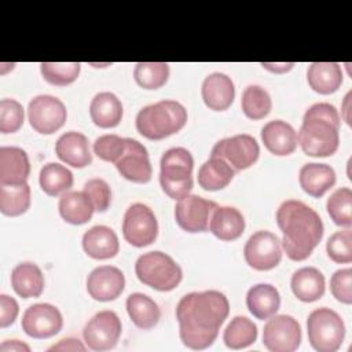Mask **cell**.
Wrapping results in <instances>:
<instances>
[{"label": "cell", "instance_id": "cell-1", "mask_svg": "<svg viewBox=\"0 0 352 352\" xmlns=\"http://www.w3.org/2000/svg\"><path fill=\"white\" fill-rule=\"evenodd\" d=\"M228 314V298L219 290L191 292L183 296L176 307L182 342L195 351L209 348Z\"/></svg>", "mask_w": 352, "mask_h": 352}, {"label": "cell", "instance_id": "cell-2", "mask_svg": "<svg viewBox=\"0 0 352 352\" xmlns=\"http://www.w3.org/2000/svg\"><path fill=\"white\" fill-rule=\"evenodd\" d=\"M276 223L282 231L280 245L293 261H304L320 242L324 227L320 216L298 199H287L276 210Z\"/></svg>", "mask_w": 352, "mask_h": 352}, {"label": "cell", "instance_id": "cell-3", "mask_svg": "<svg viewBox=\"0 0 352 352\" xmlns=\"http://www.w3.org/2000/svg\"><path fill=\"white\" fill-rule=\"evenodd\" d=\"M340 116L337 109L326 102L308 107L297 133V143L309 157H330L340 144Z\"/></svg>", "mask_w": 352, "mask_h": 352}, {"label": "cell", "instance_id": "cell-4", "mask_svg": "<svg viewBox=\"0 0 352 352\" xmlns=\"http://www.w3.org/2000/svg\"><path fill=\"white\" fill-rule=\"evenodd\" d=\"M187 122L186 107L172 99H164L139 110L135 125L148 140H161L177 133Z\"/></svg>", "mask_w": 352, "mask_h": 352}, {"label": "cell", "instance_id": "cell-5", "mask_svg": "<svg viewBox=\"0 0 352 352\" xmlns=\"http://www.w3.org/2000/svg\"><path fill=\"white\" fill-rule=\"evenodd\" d=\"M194 158L184 147L166 150L160 161V184L172 199H182L192 190Z\"/></svg>", "mask_w": 352, "mask_h": 352}, {"label": "cell", "instance_id": "cell-6", "mask_svg": "<svg viewBox=\"0 0 352 352\" xmlns=\"http://www.w3.org/2000/svg\"><path fill=\"white\" fill-rule=\"evenodd\" d=\"M135 274L143 285L158 292L176 289L183 278L180 265L169 254L160 250L139 256L135 263Z\"/></svg>", "mask_w": 352, "mask_h": 352}, {"label": "cell", "instance_id": "cell-7", "mask_svg": "<svg viewBox=\"0 0 352 352\" xmlns=\"http://www.w3.org/2000/svg\"><path fill=\"white\" fill-rule=\"evenodd\" d=\"M308 341L318 352H336L345 338L342 318L327 307L314 309L307 319Z\"/></svg>", "mask_w": 352, "mask_h": 352}, {"label": "cell", "instance_id": "cell-8", "mask_svg": "<svg viewBox=\"0 0 352 352\" xmlns=\"http://www.w3.org/2000/svg\"><path fill=\"white\" fill-rule=\"evenodd\" d=\"M122 235L135 248L151 245L158 235V221L154 212L144 204H132L124 214Z\"/></svg>", "mask_w": 352, "mask_h": 352}, {"label": "cell", "instance_id": "cell-9", "mask_svg": "<svg viewBox=\"0 0 352 352\" xmlns=\"http://www.w3.org/2000/svg\"><path fill=\"white\" fill-rule=\"evenodd\" d=\"M67 118L66 106L52 95H37L28 106V120L30 126L41 133L51 135L59 131Z\"/></svg>", "mask_w": 352, "mask_h": 352}, {"label": "cell", "instance_id": "cell-10", "mask_svg": "<svg viewBox=\"0 0 352 352\" xmlns=\"http://www.w3.org/2000/svg\"><path fill=\"white\" fill-rule=\"evenodd\" d=\"M258 155L260 146L257 140L248 133L224 138L219 140L210 151V157L226 160L235 172L250 168L258 160Z\"/></svg>", "mask_w": 352, "mask_h": 352}, {"label": "cell", "instance_id": "cell-11", "mask_svg": "<svg viewBox=\"0 0 352 352\" xmlns=\"http://www.w3.org/2000/svg\"><path fill=\"white\" fill-rule=\"evenodd\" d=\"M301 344V326L290 315H272L263 330V345L271 352H293Z\"/></svg>", "mask_w": 352, "mask_h": 352}, {"label": "cell", "instance_id": "cell-12", "mask_svg": "<svg viewBox=\"0 0 352 352\" xmlns=\"http://www.w3.org/2000/svg\"><path fill=\"white\" fill-rule=\"evenodd\" d=\"M243 256L249 267L257 271L275 268L282 260V245L279 238L265 230H260L249 236L243 248Z\"/></svg>", "mask_w": 352, "mask_h": 352}, {"label": "cell", "instance_id": "cell-13", "mask_svg": "<svg viewBox=\"0 0 352 352\" xmlns=\"http://www.w3.org/2000/svg\"><path fill=\"white\" fill-rule=\"evenodd\" d=\"M122 331L121 320L114 311L104 309L95 314L84 326L82 337L92 351H109L114 348Z\"/></svg>", "mask_w": 352, "mask_h": 352}, {"label": "cell", "instance_id": "cell-14", "mask_svg": "<svg viewBox=\"0 0 352 352\" xmlns=\"http://www.w3.org/2000/svg\"><path fill=\"white\" fill-rule=\"evenodd\" d=\"M217 204L195 194H188L175 205V220L187 232H202L209 228L212 212Z\"/></svg>", "mask_w": 352, "mask_h": 352}, {"label": "cell", "instance_id": "cell-15", "mask_svg": "<svg viewBox=\"0 0 352 352\" xmlns=\"http://www.w3.org/2000/svg\"><path fill=\"white\" fill-rule=\"evenodd\" d=\"M22 330L32 338L44 340L58 334L63 326L60 311L48 302H37L26 308L22 316Z\"/></svg>", "mask_w": 352, "mask_h": 352}, {"label": "cell", "instance_id": "cell-16", "mask_svg": "<svg viewBox=\"0 0 352 352\" xmlns=\"http://www.w3.org/2000/svg\"><path fill=\"white\" fill-rule=\"evenodd\" d=\"M118 173L133 183H147L153 176V168L147 148L132 138H125V151L116 162Z\"/></svg>", "mask_w": 352, "mask_h": 352}, {"label": "cell", "instance_id": "cell-17", "mask_svg": "<svg viewBox=\"0 0 352 352\" xmlns=\"http://www.w3.org/2000/svg\"><path fill=\"white\" fill-rule=\"evenodd\" d=\"M124 287L125 276L122 271L114 265L96 267L87 278V292L96 301H113L121 296Z\"/></svg>", "mask_w": 352, "mask_h": 352}, {"label": "cell", "instance_id": "cell-18", "mask_svg": "<svg viewBox=\"0 0 352 352\" xmlns=\"http://www.w3.org/2000/svg\"><path fill=\"white\" fill-rule=\"evenodd\" d=\"M30 162L26 151L16 146L0 147V186L28 183Z\"/></svg>", "mask_w": 352, "mask_h": 352}, {"label": "cell", "instance_id": "cell-19", "mask_svg": "<svg viewBox=\"0 0 352 352\" xmlns=\"http://www.w3.org/2000/svg\"><path fill=\"white\" fill-rule=\"evenodd\" d=\"M201 95L206 107L213 111H224L234 102L235 87L231 77L214 72L205 77L201 87Z\"/></svg>", "mask_w": 352, "mask_h": 352}, {"label": "cell", "instance_id": "cell-20", "mask_svg": "<svg viewBox=\"0 0 352 352\" xmlns=\"http://www.w3.org/2000/svg\"><path fill=\"white\" fill-rule=\"evenodd\" d=\"M55 154L73 168H85L92 162L89 142L84 133L77 131H69L59 136L55 143Z\"/></svg>", "mask_w": 352, "mask_h": 352}, {"label": "cell", "instance_id": "cell-21", "mask_svg": "<svg viewBox=\"0 0 352 352\" xmlns=\"http://www.w3.org/2000/svg\"><path fill=\"white\" fill-rule=\"evenodd\" d=\"M261 140L265 148L278 157L290 155L297 148V132L283 120H272L261 128Z\"/></svg>", "mask_w": 352, "mask_h": 352}, {"label": "cell", "instance_id": "cell-22", "mask_svg": "<svg viewBox=\"0 0 352 352\" xmlns=\"http://www.w3.org/2000/svg\"><path fill=\"white\" fill-rule=\"evenodd\" d=\"M84 252L95 260H107L117 256L120 242L117 234L107 226H94L82 235Z\"/></svg>", "mask_w": 352, "mask_h": 352}, {"label": "cell", "instance_id": "cell-23", "mask_svg": "<svg viewBox=\"0 0 352 352\" xmlns=\"http://www.w3.org/2000/svg\"><path fill=\"white\" fill-rule=\"evenodd\" d=\"M243 214L234 206H216L212 212L209 230L220 241H235L245 231Z\"/></svg>", "mask_w": 352, "mask_h": 352}, {"label": "cell", "instance_id": "cell-24", "mask_svg": "<svg viewBox=\"0 0 352 352\" xmlns=\"http://www.w3.org/2000/svg\"><path fill=\"white\" fill-rule=\"evenodd\" d=\"M298 182L304 192L314 198H320L336 184V172L327 164L309 162L301 166Z\"/></svg>", "mask_w": 352, "mask_h": 352}, {"label": "cell", "instance_id": "cell-25", "mask_svg": "<svg viewBox=\"0 0 352 352\" xmlns=\"http://www.w3.org/2000/svg\"><path fill=\"white\" fill-rule=\"evenodd\" d=\"M293 294L302 302H314L323 297L326 290L324 275L315 267L298 268L290 279Z\"/></svg>", "mask_w": 352, "mask_h": 352}, {"label": "cell", "instance_id": "cell-26", "mask_svg": "<svg viewBox=\"0 0 352 352\" xmlns=\"http://www.w3.org/2000/svg\"><path fill=\"white\" fill-rule=\"evenodd\" d=\"M246 307L254 318L265 320L278 312L280 294L278 289L270 283H257L246 293Z\"/></svg>", "mask_w": 352, "mask_h": 352}, {"label": "cell", "instance_id": "cell-27", "mask_svg": "<svg viewBox=\"0 0 352 352\" xmlns=\"http://www.w3.org/2000/svg\"><path fill=\"white\" fill-rule=\"evenodd\" d=\"M11 286L22 298H34L44 290V274L34 263L16 264L11 271Z\"/></svg>", "mask_w": 352, "mask_h": 352}, {"label": "cell", "instance_id": "cell-28", "mask_svg": "<svg viewBox=\"0 0 352 352\" xmlns=\"http://www.w3.org/2000/svg\"><path fill=\"white\" fill-rule=\"evenodd\" d=\"M124 114L121 100L113 92H99L94 96L89 104V116L92 122L99 128L117 126Z\"/></svg>", "mask_w": 352, "mask_h": 352}, {"label": "cell", "instance_id": "cell-29", "mask_svg": "<svg viewBox=\"0 0 352 352\" xmlns=\"http://www.w3.org/2000/svg\"><path fill=\"white\" fill-rule=\"evenodd\" d=\"M342 78V70L337 62H314L307 70L309 87L320 95L334 94L341 87Z\"/></svg>", "mask_w": 352, "mask_h": 352}, {"label": "cell", "instance_id": "cell-30", "mask_svg": "<svg viewBox=\"0 0 352 352\" xmlns=\"http://www.w3.org/2000/svg\"><path fill=\"white\" fill-rule=\"evenodd\" d=\"M60 217L73 226H81L92 219L94 204L84 191H66L58 204Z\"/></svg>", "mask_w": 352, "mask_h": 352}, {"label": "cell", "instance_id": "cell-31", "mask_svg": "<svg viewBox=\"0 0 352 352\" xmlns=\"http://www.w3.org/2000/svg\"><path fill=\"white\" fill-rule=\"evenodd\" d=\"M125 307L133 324L142 330H150L155 327L161 319V309L158 304L147 294H129Z\"/></svg>", "mask_w": 352, "mask_h": 352}, {"label": "cell", "instance_id": "cell-32", "mask_svg": "<svg viewBox=\"0 0 352 352\" xmlns=\"http://www.w3.org/2000/svg\"><path fill=\"white\" fill-rule=\"evenodd\" d=\"M234 176L235 170L226 160L220 157H210L198 170V184L205 191H219L227 187Z\"/></svg>", "mask_w": 352, "mask_h": 352}, {"label": "cell", "instance_id": "cell-33", "mask_svg": "<svg viewBox=\"0 0 352 352\" xmlns=\"http://www.w3.org/2000/svg\"><path fill=\"white\" fill-rule=\"evenodd\" d=\"M73 182V173L65 165L48 162L40 169V187L50 197H58L60 194H65L72 188Z\"/></svg>", "mask_w": 352, "mask_h": 352}, {"label": "cell", "instance_id": "cell-34", "mask_svg": "<svg viewBox=\"0 0 352 352\" xmlns=\"http://www.w3.org/2000/svg\"><path fill=\"white\" fill-rule=\"evenodd\" d=\"M257 340V326L246 316H235L223 333V341L230 349H243Z\"/></svg>", "mask_w": 352, "mask_h": 352}, {"label": "cell", "instance_id": "cell-35", "mask_svg": "<svg viewBox=\"0 0 352 352\" xmlns=\"http://www.w3.org/2000/svg\"><path fill=\"white\" fill-rule=\"evenodd\" d=\"M30 187L28 183L18 186H0V212L16 217L30 208Z\"/></svg>", "mask_w": 352, "mask_h": 352}, {"label": "cell", "instance_id": "cell-36", "mask_svg": "<svg viewBox=\"0 0 352 352\" xmlns=\"http://www.w3.org/2000/svg\"><path fill=\"white\" fill-rule=\"evenodd\" d=\"M243 114L250 120H263L272 109V100L267 89L260 85H249L245 88L241 98Z\"/></svg>", "mask_w": 352, "mask_h": 352}, {"label": "cell", "instance_id": "cell-37", "mask_svg": "<svg viewBox=\"0 0 352 352\" xmlns=\"http://www.w3.org/2000/svg\"><path fill=\"white\" fill-rule=\"evenodd\" d=\"M133 78L143 89H158L169 78V65L165 62H139L135 65Z\"/></svg>", "mask_w": 352, "mask_h": 352}, {"label": "cell", "instance_id": "cell-38", "mask_svg": "<svg viewBox=\"0 0 352 352\" xmlns=\"http://www.w3.org/2000/svg\"><path fill=\"white\" fill-rule=\"evenodd\" d=\"M326 209L334 224L349 228L352 226V191L349 187L337 188L326 202Z\"/></svg>", "mask_w": 352, "mask_h": 352}, {"label": "cell", "instance_id": "cell-39", "mask_svg": "<svg viewBox=\"0 0 352 352\" xmlns=\"http://www.w3.org/2000/svg\"><path fill=\"white\" fill-rule=\"evenodd\" d=\"M81 65L78 62H43L40 72L43 78L56 87H66L74 82L80 76Z\"/></svg>", "mask_w": 352, "mask_h": 352}, {"label": "cell", "instance_id": "cell-40", "mask_svg": "<svg viewBox=\"0 0 352 352\" xmlns=\"http://www.w3.org/2000/svg\"><path fill=\"white\" fill-rule=\"evenodd\" d=\"M327 256L338 264H348L352 261V231L345 228L336 231L326 242Z\"/></svg>", "mask_w": 352, "mask_h": 352}, {"label": "cell", "instance_id": "cell-41", "mask_svg": "<svg viewBox=\"0 0 352 352\" xmlns=\"http://www.w3.org/2000/svg\"><path fill=\"white\" fill-rule=\"evenodd\" d=\"M25 120V111L22 104L15 99H1L0 100V132L1 133H15L18 132Z\"/></svg>", "mask_w": 352, "mask_h": 352}, {"label": "cell", "instance_id": "cell-42", "mask_svg": "<svg viewBox=\"0 0 352 352\" xmlns=\"http://www.w3.org/2000/svg\"><path fill=\"white\" fill-rule=\"evenodd\" d=\"M125 151V138L114 133L102 135L94 142V153L106 162H117Z\"/></svg>", "mask_w": 352, "mask_h": 352}, {"label": "cell", "instance_id": "cell-43", "mask_svg": "<svg viewBox=\"0 0 352 352\" xmlns=\"http://www.w3.org/2000/svg\"><path fill=\"white\" fill-rule=\"evenodd\" d=\"M82 191L89 197L96 212H106L111 204V190L106 180L94 177L85 182Z\"/></svg>", "mask_w": 352, "mask_h": 352}, {"label": "cell", "instance_id": "cell-44", "mask_svg": "<svg viewBox=\"0 0 352 352\" xmlns=\"http://www.w3.org/2000/svg\"><path fill=\"white\" fill-rule=\"evenodd\" d=\"M330 292L333 297L342 304H352V270H337L330 278Z\"/></svg>", "mask_w": 352, "mask_h": 352}, {"label": "cell", "instance_id": "cell-45", "mask_svg": "<svg viewBox=\"0 0 352 352\" xmlns=\"http://www.w3.org/2000/svg\"><path fill=\"white\" fill-rule=\"evenodd\" d=\"M19 312V305L16 300L8 294H0V327L11 326Z\"/></svg>", "mask_w": 352, "mask_h": 352}, {"label": "cell", "instance_id": "cell-46", "mask_svg": "<svg viewBox=\"0 0 352 352\" xmlns=\"http://www.w3.org/2000/svg\"><path fill=\"white\" fill-rule=\"evenodd\" d=\"M85 349L87 346L77 338H63L48 348V351H70V352H74V351L82 352Z\"/></svg>", "mask_w": 352, "mask_h": 352}, {"label": "cell", "instance_id": "cell-47", "mask_svg": "<svg viewBox=\"0 0 352 352\" xmlns=\"http://www.w3.org/2000/svg\"><path fill=\"white\" fill-rule=\"evenodd\" d=\"M0 352H30V346L19 340H6L0 345Z\"/></svg>", "mask_w": 352, "mask_h": 352}, {"label": "cell", "instance_id": "cell-48", "mask_svg": "<svg viewBox=\"0 0 352 352\" xmlns=\"http://www.w3.org/2000/svg\"><path fill=\"white\" fill-rule=\"evenodd\" d=\"M261 66L272 73H285V72H289L294 63L290 62V63H286V62H282V63H268V62H263Z\"/></svg>", "mask_w": 352, "mask_h": 352}, {"label": "cell", "instance_id": "cell-49", "mask_svg": "<svg viewBox=\"0 0 352 352\" xmlns=\"http://www.w3.org/2000/svg\"><path fill=\"white\" fill-rule=\"evenodd\" d=\"M351 91L345 95L344 98V103L341 106V117L344 118V121L351 125V116H349V111H351Z\"/></svg>", "mask_w": 352, "mask_h": 352}]
</instances>
